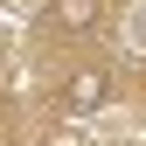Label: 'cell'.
<instances>
[{"instance_id":"cell-3","label":"cell","mask_w":146,"mask_h":146,"mask_svg":"<svg viewBox=\"0 0 146 146\" xmlns=\"http://www.w3.org/2000/svg\"><path fill=\"white\" fill-rule=\"evenodd\" d=\"M125 49H132V56H146V0H132V7H125Z\"/></svg>"},{"instance_id":"cell-1","label":"cell","mask_w":146,"mask_h":146,"mask_svg":"<svg viewBox=\"0 0 146 146\" xmlns=\"http://www.w3.org/2000/svg\"><path fill=\"white\" fill-rule=\"evenodd\" d=\"M98 7H104V0H56L49 21H56V35H84L90 21H98Z\"/></svg>"},{"instance_id":"cell-2","label":"cell","mask_w":146,"mask_h":146,"mask_svg":"<svg viewBox=\"0 0 146 146\" xmlns=\"http://www.w3.org/2000/svg\"><path fill=\"white\" fill-rule=\"evenodd\" d=\"M70 104H77V111H98L104 104V70H77V77H70Z\"/></svg>"}]
</instances>
